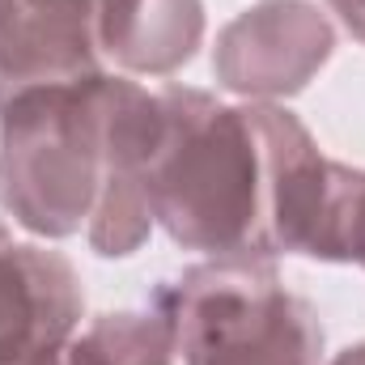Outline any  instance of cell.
Here are the masks:
<instances>
[{
	"instance_id": "cell-13",
	"label": "cell",
	"mask_w": 365,
	"mask_h": 365,
	"mask_svg": "<svg viewBox=\"0 0 365 365\" xmlns=\"http://www.w3.org/2000/svg\"><path fill=\"white\" fill-rule=\"evenodd\" d=\"M0 365H60V349L56 353H38V357H21V361H0Z\"/></svg>"
},
{
	"instance_id": "cell-7",
	"label": "cell",
	"mask_w": 365,
	"mask_h": 365,
	"mask_svg": "<svg viewBox=\"0 0 365 365\" xmlns=\"http://www.w3.org/2000/svg\"><path fill=\"white\" fill-rule=\"evenodd\" d=\"M276 255L365 268V170L319 153L297 158L276 208Z\"/></svg>"
},
{
	"instance_id": "cell-9",
	"label": "cell",
	"mask_w": 365,
	"mask_h": 365,
	"mask_svg": "<svg viewBox=\"0 0 365 365\" xmlns=\"http://www.w3.org/2000/svg\"><path fill=\"white\" fill-rule=\"evenodd\" d=\"M204 43V0H98V51L136 77H175Z\"/></svg>"
},
{
	"instance_id": "cell-11",
	"label": "cell",
	"mask_w": 365,
	"mask_h": 365,
	"mask_svg": "<svg viewBox=\"0 0 365 365\" xmlns=\"http://www.w3.org/2000/svg\"><path fill=\"white\" fill-rule=\"evenodd\" d=\"M331 4V13L344 21V30L357 38V43H365V0H327Z\"/></svg>"
},
{
	"instance_id": "cell-8",
	"label": "cell",
	"mask_w": 365,
	"mask_h": 365,
	"mask_svg": "<svg viewBox=\"0 0 365 365\" xmlns=\"http://www.w3.org/2000/svg\"><path fill=\"white\" fill-rule=\"evenodd\" d=\"M77 268L47 247L13 242L0 225V361L56 353L81 323Z\"/></svg>"
},
{
	"instance_id": "cell-6",
	"label": "cell",
	"mask_w": 365,
	"mask_h": 365,
	"mask_svg": "<svg viewBox=\"0 0 365 365\" xmlns=\"http://www.w3.org/2000/svg\"><path fill=\"white\" fill-rule=\"evenodd\" d=\"M93 0H9L0 13V106L98 77Z\"/></svg>"
},
{
	"instance_id": "cell-5",
	"label": "cell",
	"mask_w": 365,
	"mask_h": 365,
	"mask_svg": "<svg viewBox=\"0 0 365 365\" xmlns=\"http://www.w3.org/2000/svg\"><path fill=\"white\" fill-rule=\"evenodd\" d=\"M162 106L158 93L140 90L136 81L110 77V128H106V182L93 208L86 238L93 255L128 259L145 247L153 230L149 212V158L158 145Z\"/></svg>"
},
{
	"instance_id": "cell-10",
	"label": "cell",
	"mask_w": 365,
	"mask_h": 365,
	"mask_svg": "<svg viewBox=\"0 0 365 365\" xmlns=\"http://www.w3.org/2000/svg\"><path fill=\"white\" fill-rule=\"evenodd\" d=\"M175 336L158 310L98 314L60 344V365H175Z\"/></svg>"
},
{
	"instance_id": "cell-1",
	"label": "cell",
	"mask_w": 365,
	"mask_h": 365,
	"mask_svg": "<svg viewBox=\"0 0 365 365\" xmlns=\"http://www.w3.org/2000/svg\"><path fill=\"white\" fill-rule=\"evenodd\" d=\"M162 123L149 158V212L182 251L212 259H272L276 208L289 170L314 149L306 123L280 106H221L204 90L158 93Z\"/></svg>"
},
{
	"instance_id": "cell-12",
	"label": "cell",
	"mask_w": 365,
	"mask_h": 365,
	"mask_svg": "<svg viewBox=\"0 0 365 365\" xmlns=\"http://www.w3.org/2000/svg\"><path fill=\"white\" fill-rule=\"evenodd\" d=\"M327 365H365V344H353V349H344V353H336Z\"/></svg>"
},
{
	"instance_id": "cell-2",
	"label": "cell",
	"mask_w": 365,
	"mask_h": 365,
	"mask_svg": "<svg viewBox=\"0 0 365 365\" xmlns=\"http://www.w3.org/2000/svg\"><path fill=\"white\" fill-rule=\"evenodd\" d=\"M110 77L34 90L0 106V208L34 238L90 225L106 182Z\"/></svg>"
},
{
	"instance_id": "cell-14",
	"label": "cell",
	"mask_w": 365,
	"mask_h": 365,
	"mask_svg": "<svg viewBox=\"0 0 365 365\" xmlns=\"http://www.w3.org/2000/svg\"><path fill=\"white\" fill-rule=\"evenodd\" d=\"M4 4H9V0H0V13H4Z\"/></svg>"
},
{
	"instance_id": "cell-3",
	"label": "cell",
	"mask_w": 365,
	"mask_h": 365,
	"mask_svg": "<svg viewBox=\"0 0 365 365\" xmlns=\"http://www.w3.org/2000/svg\"><path fill=\"white\" fill-rule=\"evenodd\" d=\"M182 365H319L323 323L268 259H208L153 289Z\"/></svg>"
},
{
	"instance_id": "cell-4",
	"label": "cell",
	"mask_w": 365,
	"mask_h": 365,
	"mask_svg": "<svg viewBox=\"0 0 365 365\" xmlns=\"http://www.w3.org/2000/svg\"><path fill=\"white\" fill-rule=\"evenodd\" d=\"M336 51V30L314 0H259L238 13L212 51L217 86L251 102L302 93Z\"/></svg>"
},
{
	"instance_id": "cell-15",
	"label": "cell",
	"mask_w": 365,
	"mask_h": 365,
	"mask_svg": "<svg viewBox=\"0 0 365 365\" xmlns=\"http://www.w3.org/2000/svg\"><path fill=\"white\" fill-rule=\"evenodd\" d=\"M93 4H98V0H93Z\"/></svg>"
}]
</instances>
